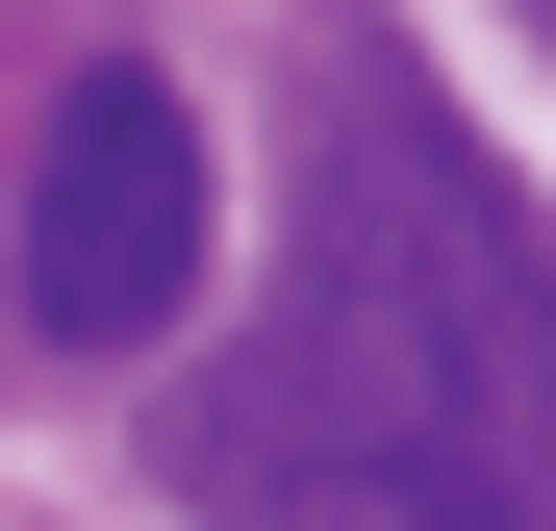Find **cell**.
<instances>
[{"instance_id":"1","label":"cell","mask_w":556,"mask_h":531,"mask_svg":"<svg viewBox=\"0 0 556 531\" xmlns=\"http://www.w3.org/2000/svg\"><path fill=\"white\" fill-rule=\"evenodd\" d=\"M203 531H556V203L430 102L354 76L278 228V304L152 405Z\"/></svg>"},{"instance_id":"2","label":"cell","mask_w":556,"mask_h":531,"mask_svg":"<svg viewBox=\"0 0 556 531\" xmlns=\"http://www.w3.org/2000/svg\"><path fill=\"white\" fill-rule=\"evenodd\" d=\"M177 279H203V127H177L152 51H102L51 102V152H26V329L51 354H152Z\"/></svg>"},{"instance_id":"3","label":"cell","mask_w":556,"mask_h":531,"mask_svg":"<svg viewBox=\"0 0 556 531\" xmlns=\"http://www.w3.org/2000/svg\"><path fill=\"white\" fill-rule=\"evenodd\" d=\"M531 26H556V0H531Z\"/></svg>"}]
</instances>
